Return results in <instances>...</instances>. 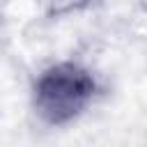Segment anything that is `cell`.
I'll use <instances>...</instances> for the list:
<instances>
[{"mask_svg":"<svg viewBox=\"0 0 147 147\" xmlns=\"http://www.w3.org/2000/svg\"><path fill=\"white\" fill-rule=\"evenodd\" d=\"M94 92L92 76L76 64H57L48 69L34 90V106L51 124H64L83 113Z\"/></svg>","mask_w":147,"mask_h":147,"instance_id":"obj_1","label":"cell"}]
</instances>
